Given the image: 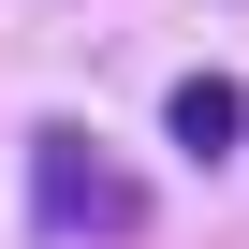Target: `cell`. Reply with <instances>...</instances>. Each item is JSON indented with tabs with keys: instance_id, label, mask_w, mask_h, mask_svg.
Segmentation results:
<instances>
[{
	"instance_id": "cell-1",
	"label": "cell",
	"mask_w": 249,
	"mask_h": 249,
	"mask_svg": "<svg viewBox=\"0 0 249 249\" xmlns=\"http://www.w3.org/2000/svg\"><path fill=\"white\" fill-rule=\"evenodd\" d=\"M30 220H44L59 249H132V234H147V176L117 161L103 132L44 117V132H30Z\"/></svg>"
},
{
	"instance_id": "cell-2",
	"label": "cell",
	"mask_w": 249,
	"mask_h": 249,
	"mask_svg": "<svg viewBox=\"0 0 249 249\" xmlns=\"http://www.w3.org/2000/svg\"><path fill=\"white\" fill-rule=\"evenodd\" d=\"M161 132H176V161H234V132H249V88H234V73H176Z\"/></svg>"
}]
</instances>
